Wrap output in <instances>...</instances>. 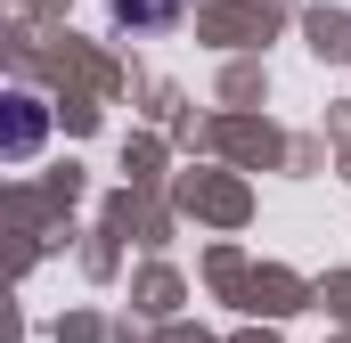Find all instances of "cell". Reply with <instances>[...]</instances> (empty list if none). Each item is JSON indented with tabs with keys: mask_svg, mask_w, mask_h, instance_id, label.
I'll use <instances>...</instances> for the list:
<instances>
[{
	"mask_svg": "<svg viewBox=\"0 0 351 343\" xmlns=\"http://www.w3.org/2000/svg\"><path fill=\"white\" fill-rule=\"evenodd\" d=\"M8 106H16V131H8V156H25V147L41 139V98H25V90H16Z\"/></svg>",
	"mask_w": 351,
	"mask_h": 343,
	"instance_id": "6da1fadb",
	"label": "cell"
},
{
	"mask_svg": "<svg viewBox=\"0 0 351 343\" xmlns=\"http://www.w3.org/2000/svg\"><path fill=\"white\" fill-rule=\"evenodd\" d=\"M172 8H180V0H114V16H123V25H164Z\"/></svg>",
	"mask_w": 351,
	"mask_h": 343,
	"instance_id": "7a4b0ae2",
	"label": "cell"
}]
</instances>
